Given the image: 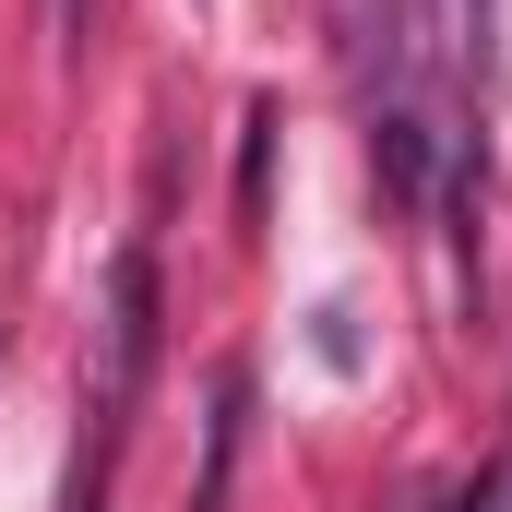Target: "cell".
<instances>
[{
    "label": "cell",
    "mask_w": 512,
    "mask_h": 512,
    "mask_svg": "<svg viewBox=\"0 0 512 512\" xmlns=\"http://www.w3.org/2000/svg\"><path fill=\"white\" fill-rule=\"evenodd\" d=\"M334 48L370 120V167L393 203H429L441 167H477V131L429 96V12L417 0H334Z\"/></svg>",
    "instance_id": "1"
},
{
    "label": "cell",
    "mask_w": 512,
    "mask_h": 512,
    "mask_svg": "<svg viewBox=\"0 0 512 512\" xmlns=\"http://www.w3.org/2000/svg\"><path fill=\"white\" fill-rule=\"evenodd\" d=\"M453 512H501V477H465V489H453Z\"/></svg>",
    "instance_id": "3"
},
{
    "label": "cell",
    "mask_w": 512,
    "mask_h": 512,
    "mask_svg": "<svg viewBox=\"0 0 512 512\" xmlns=\"http://www.w3.org/2000/svg\"><path fill=\"white\" fill-rule=\"evenodd\" d=\"M143 382H155V251L131 239L120 274H108V346L84 358V441H72L60 512H108V477H120V441H131Z\"/></svg>",
    "instance_id": "2"
}]
</instances>
